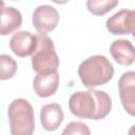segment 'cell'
<instances>
[{"label": "cell", "instance_id": "cell-1", "mask_svg": "<svg viewBox=\"0 0 135 135\" xmlns=\"http://www.w3.org/2000/svg\"><path fill=\"white\" fill-rule=\"evenodd\" d=\"M69 108L76 117L99 120L110 114L112 100L104 91L89 89L72 94L69 99Z\"/></svg>", "mask_w": 135, "mask_h": 135}, {"label": "cell", "instance_id": "cell-17", "mask_svg": "<svg viewBox=\"0 0 135 135\" xmlns=\"http://www.w3.org/2000/svg\"><path fill=\"white\" fill-rule=\"evenodd\" d=\"M129 134H131V135H132V134H135V124L132 126V128L129 130Z\"/></svg>", "mask_w": 135, "mask_h": 135}, {"label": "cell", "instance_id": "cell-12", "mask_svg": "<svg viewBox=\"0 0 135 135\" xmlns=\"http://www.w3.org/2000/svg\"><path fill=\"white\" fill-rule=\"evenodd\" d=\"M1 26L0 34L2 36L9 35L16 32L22 24L21 13L13 6H4L3 1H1Z\"/></svg>", "mask_w": 135, "mask_h": 135}, {"label": "cell", "instance_id": "cell-9", "mask_svg": "<svg viewBox=\"0 0 135 135\" xmlns=\"http://www.w3.org/2000/svg\"><path fill=\"white\" fill-rule=\"evenodd\" d=\"M59 86V75L57 71L37 73L33 80L35 93L42 98L53 96Z\"/></svg>", "mask_w": 135, "mask_h": 135}, {"label": "cell", "instance_id": "cell-2", "mask_svg": "<svg viewBox=\"0 0 135 135\" xmlns=\"http://www.w3.org/2000/svg\"><path fill=\"white\" fill-rule=\"evenodd\" d=\"M78 76L88 89L108 83L114 76V68L105 56L94 55L84 59L78 68Z\"/></svg>", "mask_w": 135, "mask_h": 135}, {"label": "cell", "instance_id": "cell-10", "mask_svg": "<svg viewBox=\"0 0 135 135\" xmlns=\"http://www.w3.org/2000/svg\"><path fill=\"white\" fill-rule=\"evenodd\" d=\"M110 53L120 65L129 66L135 62V47L128 39L114 40L110 46Z\"/></svg>", "mask_w": 135, "mask_h": 135}, {"label": "cell", "instance_id": "cell-11", "mask_svg": "<svg viewBox=\"0 0 135 135\" xmlns=\"http://www.w3.org/2000/svg\"><path fill=\"white\" fill-rule=\"evenodd\" d=\"M64 119V114L62 108L56 103H49L41 108L40 110V122L45 131L57 130Z\"/></svg>", "mask_w": 135, "mask_h": 135}, {"label": "cell", "instance_id": "cell-7", "mask_svg": "<svg viewBox=\"0 0 135 135\" xmlns=\"http://www.w3.org/2000/svg\"><path fill=\"white\" fill-rule=\"evenodd\" d=\"M119 96L124 111L135 117V72L123 73L118 81Z\"/></svg>", "mask_w": 135, "mask_h": 135}, {"label": "cell", "instance_id": "cell-15", "mask_svg": "<svg viewBox=\"0 0 135 135\" xmlns=\"http://www.w3.org/2000/svg\"><path fill=\"white\" fill-rule=\"evenodd\" d=\"M90 133L91 131L89 127L81 121H71L62 131L63 135H74V134L90 135Z\"/></svg>", "mask_w": 135, "mask_h": 135}, {"label": "cell", "instance_id": "cell-14", "mask_svg": "<svg viewBox=\"0 0 135 135\" xmlns=\"http://www.w3.org/2000/svg\"><path fill=\"white\" fill-rule=\"evenodd\" d=\"M17 62L8 55L2 54L0 56V79L7 80L11 79L17 72Z\"/></svg>", "mask_w": 135, "mask_h": 135}, {"label": "cell", "instance_id": "cell-16", "mask_svg": "<svg viewBox=\"0 0 135 135\" xmlns=\"http://www.w3.org/2000/svg\"><path fill=\"white\" fill-rule=\"evenodd\" d=\"M51 1H53L54 3H57V4H65V3H68L70 0H51Z\"/></svg>", "mask_w": 135, "mask_h": 135}, {"label": "cell", "instance_id": "cell-13", "mask_svg": "<svg viewBox=\"0 0 135 135\" xmlns=\"http://www.w3.org/2000/svg\"><path fill=\"white\" fill-rule=\"evenodd\" d=\"M119 0H86L88 11L95 16H102L118 5Z\"/></svg>", "mask_w": 135, "mask_h": 135}, {"label": "cell", "instance_id": "cell-8", "mask_svg": "<svg viewBox=\"0 0 135 135\" xmlns=\"http://www.w3.org/2000/svg\"><path fill=\"white\" fill-rule=\"evenodd\" d=\"M37 35H34L27 31H20L15 33L9 40L11 51L21 58L32 56L37 47Z\"/></svg>", "mask_w": 135, "mask_h": 135}, {"label": "cell", "instance_id": "cell-3", "mask_svg": "<svg viewBox=\"0 0 135 135\" xmlns=\"http://www.w3.org/2000/svg\"><path fill=\"white\" fill-rule=\"evenodd\" d=\"M9 131L13 135H31L35 131V115L32 104L23 98L14 99L7 110Z\"/></svg>", "mask_w": 135, "mask_h": 135}, {"label": "cell", "instance_id": "cell-5", "mask_svg": "<svg viewBox=\"0 0 135 135\" xmlns=\"http://www.w3.org/2000/svg\"><path fill=\"white\" fill-rule=\"evenodd\" d=\"M107 30L113 35L131 34L135 39V11L121 9L105 22Z\"/></svg>", "mask_w": 135, "mask_h": 135}, {"label": "cell", "instance_id": "cell-4", "mask_svg": "<svg viewBox=\"0 0 135 135\" xmlns=\"http://www.w3.org/2000/svg\"><path fill=\"white\" fill-rule=\"evenodd\" d=\"M38 44L32 57V68L35 72L57 71L59 66V57L55 51L53 40L44 33L37 34Z\"/></svg>", "mask_w": 135, "mask_h": 135}, {"label": "cell", "instance_id": "cell-6", "mask_svg": "<svg viewBox=\"0 0 135 135\" xmlns=\"http://www.w3.org/2000/svg\"><path fill=\"white\" fill-rule=\"evenodd\" d=\"M32 22L38 33H49L56 28L59 23L58 11L47 4L39 5L33 13Z\"/></svg>", "mask_w": 135, "mask_h": 135}]
</instances>
